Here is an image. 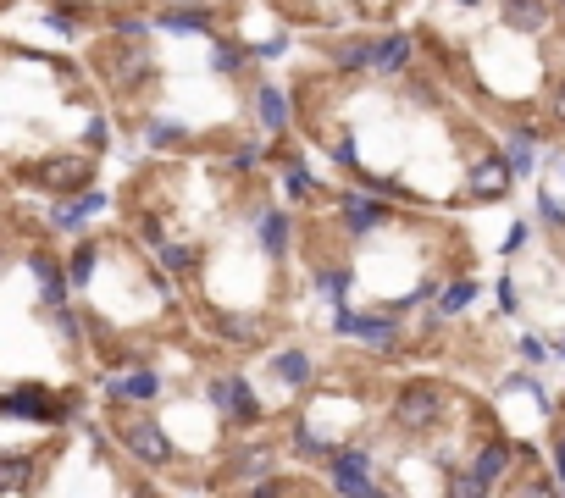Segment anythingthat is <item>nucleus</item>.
<instances>
[{
	"instance_id": "nucleus-30",
	"label": "nucleus",
	"mask_w": 565,
	"mask_h": 498,
	"mask_svg": "<svg viewBox=\"0 0 565 498\" xmlns=\"http://www.w3.org/2000/svg\"><path fill=\"white\" fill-rule=\"evenodd\" d=\"M338 166H349V172L361 166V150H355V139H344V144H338Z\"/></svg>"
},
{
	"instance_id": "nucleus-25",
	"label": "nucleus",
	"mask_w": 565,
	"mask_h": 498,
	"mask_svg": "<svg viewBox=\"0 0 565 498\" xmlns=\"http://www.w3.org/2000/svg\"><path fill=\"white\" fill-rule=\"evenodd\" d=\"M338 67H372V45H344L338 50Z\"/></svg>"
},
{
	"instance_id": "nucleus-10",
	"label": "nucleus",
	"mask_w": 565,
	"mask_h": 498,
	"mask_svg": "<svg viewBox=\"0 0 565 498\" xmlns=\"http://www.w3.org/2000/svg\"><path fill=\"white\" fill-rule=\"evenodd\" d=\"M405 61H410V39H405V34L383 39V45L372 50V67H377V72H399Z\"/></svg>"
},
{
	"instance_id": "nucleus-28",
	"label": "nucleus",
	"mask_w": 565,
	"mask_h": 498,
	"mask_svg": "<svg viewBox=\"0 0 565 498\" xmlns=\"http://www.w3.org/2000/svg\"><path fill=\"white\" fill-rule=\"evenodd\" d=\"M344 283H349L344 272H322V294L333 299V305H344Z\"/></svg>"
},
{
	"instance_id": "nucleus-22",
	"label": "nucleus",
	"mask_w": 565,
	"mask_h": 498,
	"mask_svg": "<svg viewBox=\"0 0 565 498\" xmlns=\"http://www.w3.org/2000/svg\"><path fill=\"white\" fill-rule=\"evenodd\" d=\"M211 67H217V72H239L244 67V50L239 45H217V50H211Z\"/></svg>"
},
{
	"instance_id": "nucleus-5",
	"label": "nucleus",
	"mask_w": 565,
	"mask_h": 498,
	"mask_svg": "<svg viewBox=\"0 0 565 498\" xmlns=\"http://www.w3.org/2000/svg\"><path fill=\"white\" fill-rule=\"evenodd\" d=\"M338 332H349V338H366L372 349H388V344H394V321H388V316H349L344 305H338Z\"/></svg>"
},
{
	"instance_id": "nucleus-27",
	"label": "nucleus",
	"mask_w": 565,
	"mask_h": 498,
	"mask_svg": "<svg viewBox=\"0 0 565 498\" xmlns=\"http://www.w3.org/2000/svg\"><path fill=\"white\" fill-rule=\"evenodd\" d=\"M294 449H300V454H311V460H322V454H327V443H322V438H311V432L300 427V432H294Z\"/></svg>"
},
{
	"instance_id": "nucleus-8",
	"label": "nucleus",
	"mask_w": 565,
	"mask_h": 498,
	"mask_svg": "<svg viewBox=\"0 0 565 498\" xmlns=\"http://www.w3.org/2000/svg\"><path fill=\"white\" fill-rule=\"evenodd\" d=\"M333 487L338 493H372V476H366V454H338L333 460Z\"/></svg>"
},
{
	"instance_id": "nucleus-20",
	"label": "nucleus",
	"mask_w": 565,
	"mask_h": 498,
	"mask_svg": "<svg viewBox=\"0 0 565 498\" xmlns=\"http://www.w3.org/2000/svg\"><path fill=\"white\" fill-rule=\"evenodd\" d=\"M532 155H538V144H532V133H516V139H510V155H505V161L516 166V172H527V166H532Z\"/></svg>"
},
{
	"instance_id": "nucleus-33",
	"label": "nucleus",
	"mask_w": 565,
	"mask_h": 498,
	"mask_svg": "<svg viewBox=\"0 0 565 498\" xmlns=\"http://www.w3.org/2000/svg\"><path fill=\"white\" fill-rule=\"evenodd\" d=\"M460 6H477V0H460Z\"/></svg>"
},
{
	"instance_id": "nucleus-31",
	"label": "nucleus",
	"mask_w": 565,
	"mask_h": 498,
	"mask_svg": "<svg viewBox=\"0 0 565 498\" xmlns=\"http://www.w3.org/2000/svg\"><path fill=\"white\" fill-rule=\"evenodd\" d=\"M167 139H178V128H167V122H156V128H150V144H167Z\"/></svg>"
},
{
	"instance_id": "nucleus-3",
	"label": "nucleus",
	"mask_w": 565,
	"mask_h": 498,
	"mask_svg": "<svg viewBox=\"0 0 565 498\" xmlns=\"http://www.w3.org/2000/svg\"><path fill=\"white\" fill-rule=\"evenodd\" d=\"M122 438H128V449L139 454L145 465H167L172 460V443H167V432H161L156 421H128V432H122Z\"/></svg>"
},
{
	"instance_id": "nucleus-7",
	"label": "nucleus",
	"mask_w": 565,
	"mask_h": 498,
	"mask_svg": "<svg viewBox=\"0 0 565 498\" xmlns=\"http://www.w3.org/2000/svg\"><path fill=\"white\" fill-rule=\"evenodd\" d=\"M255 117H261L266 133H283L289 128V100L277 95L272 83H261V89H255Z\"/></svg>"
},
{
	"instance_id": "nucleus-32",
	"label": "nucleus",
	"mask_w": 565,
	"mask_h": 498,
	"mask_svg": "<svg viewBox=\"0 0 565 498\" xmlns=\"http://www.w3.org/2000/svg\"><path fill=\"white\" fill-rule=\"evenodd\" d=\"M554 117H560V122H565V78H560V83H554Z\"/></svg>"
},
{
	"instance_id": "nucleus-23",
	"label": "nucleus",
	"mask_w": 565,
	"mask_h": 498,
	"mask_svg": "<svg viewBox=\"0 0 565 498\" xmlns=\"http://www.w3.org/2000/svg\"><path fill=\"white\" fill-rule=\"evenodd\" d=\"M471 299H477V288H471V283H455V288H449V294H444V305H438V310H444V316H449V310H466Z\"/></svg>"
},
{
	"instance_id": "nucleus-13",
	"label": "nucleus",
	"mask_w": 565,
	"mask_h": 498,
	"mask_svg": "<svg viewBox=\"0 0 565 498\" xmlns=\"http://www.w3.org/2000/svg\"><path fill=\"white\" fill-rule=\"evenodd\" d=\"M272 371H277L283 382H294V388H300V382H311V360H305L300 349H289V355H277V360H272Z\"/></svg>"
},
{
	"instance_id": "nucleus-14",
	"label": "nucleus",
	"mask_w": 565,
	"mask_h": 498,
	"mask_svg": "<svg viewBox=\"0 0 565 498\" xmlns=\"http://www.w3.org/2000/svg\"><path fill=\"white\" fill-rule=\"evenodd\" d=\"M261 244L272 249V255H283V249H289V222H283V211H266L261 216Z\"/></svg>"
},
{
	"instance_id": "nucleus-18",
	"label": "nucleus",
	"mask_w": 565,
	"mask_h": 498,
	"mask_svg": "<svg viewBox=\"0 0 565 498\" xmlns=\"http://www.w3.org/2000/svg\"><path fill=\"white\" fill-rule=\"evenodd\" d=\"M89 178V161H56L45 166V183H56V189H73V183Z\"/></svg>"
},
{
	"instance_id": "nucleus-34",
	"label": "nucleus",
	"mask_w": 565,
	"mask_h": 498,
	"mask_svg": "<svg viewBox=\"0 0 565 498\" xmlns=\"http://www.w3.org/2000/svg\"><path fill=\"white\" fill-rule=\"evenodd\" d=\"M560 355H565V344H560Z\"/></svg>"
},
{
	"instance_id": "nucleus-16",
	"label": "nucleus",
	"mask_w": 565,
	"mask_h": 498,
	"mask_svg": "<svg viewBox=\"0 0 565 498\" xmlns=\"http://www.w3.org/2000/svg\"><path fill=\"white\" fill-rule=\"evenodd\" d=\"M217 332L228 338V344H255V332H261V321L255 316H222Z\"/></svg>"
},
{
	"instance_id": "nucleus-11",
	"label": "nucleus",
	"mask_w": 565,
	"mask_h": 498,
	"mask_svg": "<svg viewBox=\"0 0 565 498\" xmlns=\"http://www.w3.org/2000/svg\"><path fill=\"white\" fill-rule=\"evenodd\" d=\"M388 222V205H377V200H349V227H355V233H372V227H383Z\"/></svg>"
},
{
	"instance_id": "nucleus-19",
	"label": "nucleus",
	"mask_w": 565,
	"mask_h": 498,
	"mask_svg": "<svg viewBox=\"0 0 565 498\" xmlns=\"http://www.w3.org/2000/svg\"><path fill=\"white\" fill-rule=\"evenodd\" d=\"M100 205H106V200H100V194H84V200H78V205H67V211H56V227H78V222H84V216H95Z\"/></svg>"
},
{
	"instance_id": "nucleus-26",
	"label": "nucleus",
	"mask_w": 565,
	"mask_h": 498,
	"mask_svg": "<svg viewBox=\"0 0 565 498\" xmlns=\"http://www.w3.org/2000/svg\"><path fill=\"white\" fill-rule=\"evenodd\" d=\"M89 272H95V244H84L73 255V283H89Z\"/></svg>"
},
{
	"instance_id": "nucleus-29",
	"label": "nucleus",
	"mask_w": 565,
	"mask_h": 498,
	"mask_svg": "<svg viewBox=\"0 0 565 498\" xmlns=\"http://www.w3.org/2000/svg\"><path fill=\"white\" fill-rule=\"evenodd\" d=\"M289 194H316L311 172H300V166H294V172H289Z\"/></svg>"
},
{
	"instance_id": "nucleus-2",
	"label": "nucleus",
	"mask_w": 565,
	"mask_h": 498,
	"mask_svg": "<svg viewBox=\"0 0 565 498\" xmlns=\"http://www.w3.org/2000/svg\"><path fill=\"white\" fill-rule=\"evenodd\" d=\"M211 404L228 410V415H239V421H255V415H261V404H255V393H250L244 377H217L211 382Z\"/></svg>"
},
{
	"instance_id": "nucleus-1",
	"label": "nucleus",
	"mask_w": 565,
	"mask_h": 498,
	"mask_svg": "<svg viewBox=\"0 0 565 498\" xmlns=\"http://www.w3.org/2000/svg\"><path fill=\"white\" fill-rule=\"evenodd\" d=\"M438 415H444V393H438V382H410V388L394 399V427H405V432L438 427Z\"/></svg>"
},
{
	"instance_id": "nucleus-4",
	"label": "nucleus",
	"mask_w": 565,
	"mask_h": 498,
	"mask_svg": "<svg viewBox=\"0 0 565 498\" xmlns=\"http://www.w3.org/2000/svg\"><path fill=\"white\" fill-rule=\"evenodd\" d=\"M510 172H516V166L510 161H499V155H482L477 166H471V194H477V200H499V194L510 189Z\"/></svg>"
},
{
	"instance_id": "nucleus-12",
	"label": "nucleus",
	"mask_w": 565,
	"mask_h": 498,
	"mask_svg": "<svg viewBox=\"0 0 565 498\" xmlns=\"http://www.w3.org/2000/svg\"><path fill=\"white\" fill-rule=\"evenodd\" d=\"M111 393H117V399H156L161 382L150 377V371H133V377H117V382H111Z\"/></svg>"
},
{
	"instance_id": "nucleus-24",
	"label": "nucleus",
	"mask_w": 565,
	"mask_h": 498,
	"mask_svg": "<svg viewBox=\"0 0 565 498\" xmlns=\"http://www.w3.org/2000/svg\"><path fill=\"white\" fill-rule=\"evenodd\" d=\"M28 482V460H0V487H23Z\"/></svg>"
},
{
	"instance_id": "nucleus-9",
	"label": "nucleus",
	"mask_w": 565,
	"mask_h": 498,
	"mask_svg": "<svg viewBox=\"0 0 565 498\" xmlns=\"http://www.w3.org/2000/svg\"><path fill=\"white\" fill-rule=\"evenodd\" d=\"M516 460V449H510V443H488V449L477 454V482L482 487H493L499 482V476H505V465Z\"/></svg>"
},
{
	"instance_id": "nucleus-6",
	"label": "nucleus",
	"mask_w": 565,
	"mask_h": 498,
	"mask_svg": "<svg viewBox=\"0 0 565 498\" xmlns=\"http://www.w3.org/2000/svg\"><path fill=\"white\" fill-rule=\"evenodd\" d=\"M505 28H521V34L549 28V0H505Z\"/></svg>"
},
{
	"instance_id": "nucleus-17",
	"label": "nucleus",
	"mask_w": 565,
	"mask_h": 498,
	"mask_svg": "<svg viewBox=\"0 0 565 498\" xmlns=\"http://www.w3.org/2000/svg\"><path fill=\"white\" fill-rule=\"evenodd\" d=\"M34 277H39V288H45L50 305H61V299H67V283H61V272L45 261V255H34Z\"/></svg>"
},
{
	"instance_id": "nucleus-15",
	"label": "nucleus",
	"mask_w": 565,
	"mask_h": 498,
	"mask_svg": "<svg viewBox=\"0 0 565 498\" xmlns=\"http://www.w3.org/2000/svg\"><path fill=\"white\" fill-rule=\"evenodd\" d=\"M205 23H211V17H205L200 6H178V12L161 17V28H172V34H200Z\"/></svg>"
},
{
	"instance_id": "nucleus-21",
	"label": "nucleus",
	"mask_w": 565,
	"mask_h": 498,
	"mask_svg": "<svg viewBox=\"0 0 565 498\" xmlns=\"http://www.w3.org/2000/svg\"><path fill=\"white\" fill-rule=\"evenodd\" d=\"M161 266H172V272H189V266H194V249H189V244H161Z\"/></svg>"
}]
</instances>
